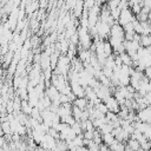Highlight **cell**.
<instances>
[{"label":"cell","instance_id":"d4e9b609","mask_svg":"<svg viewBox=\"0 0 151 151\" xmlns=\"http://www.w3.org/2000/svg\"><path fill=\"white\" fill-rule=\"evenodd\" d=\"M76 151H88V149L83 145V146H78V147L76 149Z\"/></svg>","mask_w":151,"mask_h":151},{"label":"cell","instance_id":"484cf974","mask_svg":"<svg viewBox=\"0 0 151 151\" xmlns=\"http://www.w3.org/2000/svg\"><path fill=\"white\" fill-rule=\"evenodd\" d=\"M4 136V132H2V129H1V124H0V137Z\"/></svg>","mask_w":151,"mask_h":151},{"label":"cell","instance_id":"7c38bea8","mask_svg":"<svg viewBox=\"0 0 151 151\" xmlns=\"http://www.w3.org/2000/svg\"><path fill=\"white\" fill-rule=\"evenodd\" d=\"M139 45L140 47H150L151 46V38L150 35H139Z\"/></svg>","mask_w":151,"mask_h":151},{"label":"cell","instance_id":"8fae6325","mask_svg":"<svg viewBox=\"0 0 151 151\" xmlns=\"http://www.w3.org/2000/svg\"><path fill=\"white\" fill-rule=\"evenodd\" d=\"M118 55H119V58H120V60H122V64H123V65L132 66V59H131V57H130L126 52H122V53H119Z\"/></svg>","mask_w":151,"mask_h":151},{"label":"cell","instance_id":"9a60e30c","mask_svg":"<svg viewBox=\"0 0 151 151\" xmlns=\"http://www.w3.org/2000/svg\"><path fill=\"white\" fill-rule=\"evenodd\" d=\"M98 130H99L100 134H103V133H109V132H111V131L113 130V126H112L111 123H104Z\"/></svg>","mask_w":151,"mask_h":151},{"label":"cell","instance_id":"52a82bcc","mask_svg":"<svg viewBox=\"0 0 151 151\" xmlns=\"http://www.w3.org/2000/svg\"><path fill=\"white\" fill-rule=\"evenodd\" d=\"M91 51L87 48H81V50H79V52L77 53V58L81 61V63H86V61H88V59H90V57H91Z\"/></svg>","mask_w":151,"mask_h":151},{"label":"cell","instance_id":"e0dca14e","mask_svg":"<svg viewBox=\"0 0 151 151\" xmlns=\"http://www.w3.org/2000/svg\"><path fill=\"white\" fill-rule=\"evenodd\" d=\"M103 50H104V53L106 54V57H109V55H111L113 53V50H112L110 42L107 41V39L103 41Z\"/></svg>","mask_w":151,"mask_h":151},{"label":"cell","instance_id":"cb8c5ba5","mask_svg":"<svg viewBox=\"0 0 151 151\" xmlns=\"http://www.w3.org/2000/svg\"><path fill=\"white\" fill-rule=\"evenodd\" d=\"M140 147H142L143 150H145V151H149V150H150V140H146V142L142 143V144H140Z\"/></svg>","mask_w":151,"mask_h":151},{"label":"cell","instance_id":"ac0fdd59","mask_svg":"<svg viewBox=\"0 0 151 151\" xmlns=\"http://www.w3.org/2000/svg\"><path fill=\"white\" fill-rule=\"evenodd\" d=\"M60 122H63V123H66V124H68L70 126L76 122L74 120V118L72 117V114H67V116H64V117H61L60 118Z\"/></svg>","mask_w":151,"mask_h":151},{"label":"cell","instance_id":"7a4b0ae2","mask_svg":"<svg viewBox=\"0 0 151 151\" xmlns=\"http://www.w3.org/2000/svg\"><path fill=\"white\" fill-rule=\"evenodd\" d=\"M134 19H136V17H134V14L131 12V9L129 7L127 8H123V9H120L119 17L117 19V24H119L123 27L124 25H126L127 22L133 21Z\"/></svg>","mask_w":151,"mask_h":151},{"label":"cell","instance_id":"603a6c76","mask_svg":"<svg viewBox=\"0 0 151 151\" xmlns=\"http://www.w3.org/2000/svg\"><path fill=\"white\" fill-rule=\"evenodd\" d=\"M83 136L85 139L92 140L93 139V131H83Z\"/></svg>","mask_w":151,"mask_h":151},{"label":"cell","instance_id":"9c48e42d","mask_svg":"<svg viewBox=\"0 0 151 151\" xmlns=\"http://www.w3.org/2000/svg\"><path fill=\"white\" fill-rule=\"evenodd\" d=\"M38 7H39V1L38 0H28L27 5H26V13L32 14L35 9H38Z\"/></svg>","mask_w":151,"mask_h":151},{"label":"cell","instance_id":"44dd1931","mask_svg":"<svg viewBox=\"0 0 151 151\" xmlns=\"http://www.w3.org/2000/svg\"><path fill=\"white\" fill-rule=\"evenodd\" d=\"M96 5V0H85L84 1V9L88 11L90 8H92Z\"/></svg>","mask_w":151,"mask_h":151},{"label":"cell","instance_id":"30bf717a","mask_svg":"<svg viewBox=\"0 0 151 151\" xmlns=\"http://www.w3.org/2000/svg\"><path fill=\"white\" fill-rule=\"evenodd\" d=\"M72 105H76L77 107H79L80 110H85L86 105H87V100L85 97H80V98H76L72 103Z\"/></svg>","mask_w":151,"mask_h":151},{"label":"cell","instance_id":"4fadbf2b","mask_svg":"<svg viewBox=\"0 0 151 151\" xmlns=\"http://www.w3.org/2000/svg\"><path fill=\"white\" fill-rule=\"evenodd\" d=\"M81 111L83 110H80L79 107H77L76 105H72V110H71V114H72V117L74 118V120L76 122H79L80 120V116H81Z\"/></svg>","mask_w":151,"mask_h":151},{"label":"cell","instance_id":"7402d4cb","mask_svg":"<svg viewBox=\"0 0 151 151\" xmlns=\"http://www.w3.org/2000/svg\"><path fill=\"white\" fill-rule=\"evenodd\" d=\"M47 133H48L50 136H52L54 139H59V132H58L55 129L50 127V129H48V131H47Z\"/></svg>","mask_w":151,"mask_h":151},{"label":"cell","instance_id":"3957f363","mask_svg":"<svg viewBox=\"0 0 151 151\" xmlns=\"http://www.w3.org/2000/svg\"><path fill=\"white\" fill-rule=\"evenodd\" d=\"M96 31H97V35L101 39V40H106L110 35V26L106 22H103L100 20L97 21V24L94 25Z\"/></svg>","mask_w":151,"mask_h":151},{"label":"cell","instance_id":"f1b7e54d","mask_svg":"<svg viewBox=\"0 0 151 151\" xmlns=\"http://www.w3.org/2000/svg\"><path fill=\"white\" fill-rule=\"evenodd\" d=\"M107 151H113V150H111V149H107Z\"/></svg>","mask_w":151,"mask_h":151},{"label":"cell","instance_id":"ffe728a7","mask_svg":"<svg viewBox=\"0 0 151 151\" xmlns=\"http://www.w3.org/2000/svg\"><path fill=\"white\" fill-rule=\"evenodd\" d=\"M94 107H97V109H98V111H99V112H100V113H103V114H105V113H106V112H107V111H109V110H107V107H106V105H105V103H104V101H100V103H99V104H98V105H96V106H94Z\"/></svg>","mask_w":151,"mask_h":151},{"label":"cell","instance_id":"277c9868","mask_svg":"<svg viewBox=\"0 0 151 151\" xmlns=\"http://www.w3.org/2000/svg\"><path fill=\"white\" fill-rule=\"evenodd\" d=\"M136 114H137V117L140 122L150 124V122H151V109H150V106H146L142 110H138V113H136Z\"/></svg>","mask_w":151,"mask_h":151},{"label":"cell","instance_id":"2e32d148","mask_svg":"<svg viewBox=\"0 0 151 151\" xmlns=\"http://www.w3.org/2000/svg\"><path fill=\"white\" fill-rule=\"evenodd\" d=\"M113 139H114V137L112 136L111 132H109V133H103V134H101V142H103L104 144H106V145H110V144L113 142Z\"/></svg>","mask_w":151,"mask_h":151},{"label":"cell","instance_id":"83f0119b","mask_svg":"<svg viewBox=\"0 0 151 151\" xmlns=\"http://www.w3.org/2000/svg\"><path fill=\"white\" fill-rule=\"evenodd\" d=\"M1 73H2V67L0 66V76H1Z\"/></svg>","mask_w":151,"mask_h":151},{"label":"cell","instance_id":"4316f807","mask_svg":"<svg viewBox=\"0 0 151 151\" xmlns=\"http://www.w3.org/2000/svg\"><path fill=\"white\" fill-rule=\"evenodd\" d=\"M136 151H145V150H143L142 147H139V149H138V150H136Z\"/></svg>","mask_w":151,"mask_h":151},{"label":"cell","instance_id":"6da1fadb","mask_svg":"<svg viewBox=\"0 0 151 151\" xmlns=\"http://www.w3.org/2000/svg\"><path fill=\"white\" fill-rule=\"evenodd\" d=\"M77 35H78V46H80L81 48H88L92 44V37L88 33V29L85 27H80L78 26L77 28Z\"/></svg>","mask_w":151,"mask_h":151},{"label":"cell","instance_id":"ba28073f","mask_svg":"<svg viewBox=\"0 0 151 151\" xmlns=\"http://www.w3.org/2000/svg\"><path fill=\"white\" fill-rule=\"evenodd\" d=\"M84 11V1L83 0H77L74 6H73V17L79 18Z\"/></svg>","mask_w":151,"mask_h":151},{"label":"cell","instance_id":"5b68a950","mask_svg":"<svg viewBox=\"0 0 151 151\" xmlns=\"http://www.w3.org/2000/svg\"><path fill=\"white\" fill-rule=\"evenodd\" d=\"M104 103H105V105H106V107H107L109 111H111V112H113V113H117V112L119 111V104H118V101L113 98V96L107 97V98L104 100Z\"/></svg>","mask_w":151,"mask_h":151},{"label":"cell","instance_id":"d6986e66","mask_svg":"<svg viewBox=\"0 0 151 151\" xmlns=\"http://www.w3.org/2000/svg\"><path fill=\"white\" fill-rule=\"evenodd\" d=\"M71 129L76 132V134L83 133V130H81V127H80V123H79V122H74V123L71 125Z\"/></svg>","mask_w":151,"mask_h":151},{"label":"cell","instance_id":"5bb4252c","mask_svg":"<svg viewBox=\"0 0 151 151\" xmlns=\"http://www.w3.org/2000/svg\"><path fill=\"white\" fill-rule=\"evenodd\" d=\"M126 142H127V143H126V145L130 147V150H131V151H136V150H138V149L140 147V145H139L138 140H136V139H131V138H129Z\"/></svg>","mask_w":151,"mask_h":151},{"label":"cell","instance_id":"8992f818","mask_svg":"<svg viewBox=\"0 0 151 151\" xmlns=\"http://www.w3.org/2000/svg\"><path fill=\"white\" fill-rule=\"evenodd\" d=\"M68 84H70V87H71V92L76 96V98H80V97L85 96L84 87L80 84H78V83H68Z\"/></svg>","mask_w":151,"mask_h":151}]
</instances>
